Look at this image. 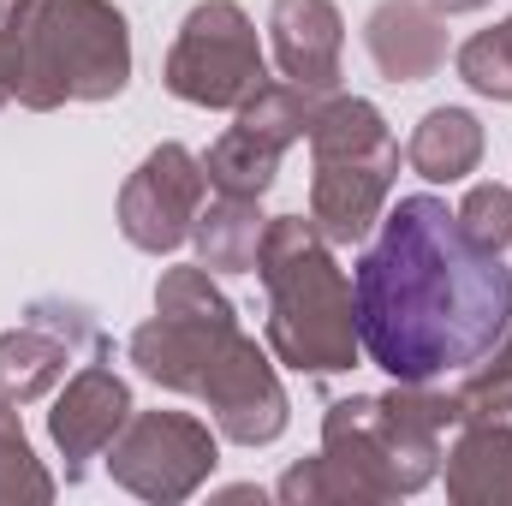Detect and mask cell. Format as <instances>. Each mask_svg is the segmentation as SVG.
Returning a JSON list of instances; mask_svg holds the SVG:
<instances>
[{"label":"cell","instance_id":"6da1fadb","mask_svg":"<svg viewBox=\"0 0 512 506\" xmlns=\"http://www.w3.org/2000/svg\"><path fill=\"white\" fill-rule=\"evenodd\" d=\"M358 256V346L393 381L471 376L512 328V268L459 233V215L417 191L376 221Z\"/></svg>","mask_w":512,"mask_h":506},{"label":"cell","instance_id":"7a4b0ae2","mask_svg":"<svg viewBox=\"0 0 512 506\" xmlns=\"http://www.w3.org/2000/svg\"><path fill=\"white\" fill-rule=\"evenodd\" d=\"M268 292V352L298 376L358 370V304L334 245L304 215H274L256 256Z\"/></svg>","mask_w":512,"mask_h":506},{"label":"cell","instance_id":"3957f363","mask_svg":"<svg viewBox=\"0 0 512 506\" xmlns=\"http://www.w3.org/2000/svg\"><path fill=\"white\" fill-rule=\"evenodd\" d=\"M447 429H459L453 381H393V393H358L328 405L322 453L346 465L370 501H399L435 483Z\"/></svg>","mask_w":512,"mask_h":506},{"label":"cell","instance_id":"277c9868","mask_svg":"<svg viewBox=\"0 0 512 506\" xmlns=\"http://www.w3.org/2000/svg\"><path fill=\"white\" fill-rule=\"evenodd\" d=\"M18 36H24L18 102L30 114H54L66 102H114L131 84V30L114 12V0H30Z\"/></svg>","mask_w":512,"mask_h":506},{"label":"cell","instance_id":"5b68a950","mask_svg":"<svg viewBox=\"0 0 512 506\" xmlns=\"http://www.w3.org/2000/svg\"><path fill=\"white\" fill-rule=\"evenodd\" d=\"M310 221L328 245H364L387 215V191L399 173V143L382 108L364 96H322L310 120Z\"/></svg>","mask_w":512,"mask_h":506},{"label":"cell","instance_id":"8992f818","mask_svg":"<svg viewBox=\"0 0 512 506\" xmlns=\"http://www.w3.org/2000/svg\"><path fill=\"white\" fill-rule=\"evenodd\" d=\"M161 84L191 102V108H245L256 90L268 84V60H262V42H256V24L239 0H203L185 12L173 48H167V66H161Z\"/></svg>","mask_w":512,"mask_h":506},{"label":"cell","instance_id":"52a82bcc","mask_svg":"<svg viewBox=\"0 0 512 506\" xmlns=\"http://www.w3.org/2000/svg\"><path fill=\"white\" fill-rule=\"evenodd\" d=\"M221 465V441L203 417L191 411H131V423L108 447L114 483L155 506L191 501Z\"/></svg>","mask_w":512,"mask_h":506},{"label":"cell","instance_id":"ba28073f","mask_svg":"<svg viewBox=\"0 0 512 506\" xmlns=\"http://www.w3.org/2000/svg\"><path fill=\"white\" fill-rule=\"evenodd\" d=\"M209 197V173H203V155H191L185 143H155L137 173L120 185V233L126 245L149 256L179 251L197 227V209Z\"/></svg>","mask_w":512,"mask_h":506},{"label":"cell","instance_id":"9c48e42d","mask_svg":"<svg viewBox=\"0 0 512 506\" xmlns=\"http://www.w3.org/2000/svg\"><path fill=\"white\" fill-rule=\"evenodd\" d=\"M197 399L215 411V429H221L227 441H239V447H268V441H280V435H286V417H292L286 387L274 376L268 352L256 346L245 328L215 352V364H209V376L197 387Z\"/></svg>","mask_w":512,"mask_h":506},{"label":"cell","instance_id":"30bf717a","mask_svg":"<svg viewBox=\"0 0 512 506\" xmlns=\"http://www.w3.org/2000/svg\"><path fill=\"white\" fill-rule=\"evenodd\" d=\"M126 423H131V387L108 364H90V370H78L66 381V393L48 411V435L66 459V483H78L90 471V459H102Z\"/></svg>","mask_w":512,"mask_h":506},{"label":"cell","instance_id":"8fae6325","mask_svg":"<svg viewBox=\"0 0 512 506\" xmlns=\"http://www.w3.org/2000/svg\"><path fill=\"white\" fill-rule=\"evenodd\" d=\"M268 42H274V66L286 84H304V90L340 84L346 18L334 0H274L268 6Z\"/></svg>","mask_w":512,"mask_h":506},{"label":"cell","instance_id":"7c38bea8","mask_svg":"<svg viewBox=\"0 0 512 506\" xmlns=\"http://www.w3.org/2000/svg\"><path fill=\"white\" fill-rule=\"evenodd\" d=\"M364 42L393 84H423L447 66V24L429 0H382L364 24Z\"/></svg>","mask_w":512,"mask_h":506},{"label":"cell","instance_id":"4fadbf2b","mask_svg":"<svg viewBox=\"0 0 512 506\" xmlns=\"http://www.w3.org/2000/svg\"><path fill=\"white\" fill-rule=\"evenodd\" d=\"M262 209L256 197H221L197 209V227H191V245H197V262L209 274H256V256H262Z\"/></svg>","mask_w":512,"mask_h":506},{"label":"cell","instance_id":"5bb4252c","mask_svg":"<svg viewBox=\"0 0 512 506\" xmlns=\"http://www.w3.org/2000/svg\"><path fill=\"white\" fill-rule=\"evenodd\" d=\"M405 161L429 185L471 179L477 161H483V126H477V114H465V108H429L423 126L411 131V143H405Z\"/></svg>","mask_w":512,"mask_h":506},{"label":"cell","instance_id":"9a60e30c","mask_svg":"<svg viewBox=\"0 0 512 506\" xmlns=\"http://www.w3.org/2000/svg\"><path fill=\"white\" fill-rule=\"evenodd\" d=\"M72 364V340H60L54 328L42 322H24V328H6L0 334V399L6 405H36L48 399Z\"/></svg>","mask_w":512,"mask_h":506},{"label":"cell","instance_id":"2e32d148","mask_svg":"<svg viewBox=\"0 0 512 506\" xmlns=\"http://www.w3.org/2000/svg\"><path fill=\"white\" fill-rule=\"evenodd\" d=\"M447 495L459 506H512V435L465 423L447 453Z\"/></svg>","mask_w":512,"mask_h":506},{"label":"cell","instance_id":"e0dca14e","mask_svg":"<svg viewBox=\"0 0 512 506\" xmlns=\"http://www.w3.org/2000/svg\"><path fill=\"white\" fill-rule=\"evenodd\" d=\"M280 155H286V149H274L268 137L233 126L209 143L203 173H209V185H215L221 197H262V191L274 185V173H280Z\"/></svg>","mask_w":512,"mask_h":506},{"label":"cell","instance_id":"ac0fdd59","mask_svg":"<svg viewBox=\"0 0 512 506\" xmlns=\"http://www.w3.org/2000/svg\"><path fill=\"white\" fill-rule=\"evenodd\" d=\"M316 102L322 90H304V84H286V78H268L251 102L239 108V126L268 137L274 149H292L298 137H310V120H316Z\"/></svg>","mask_w":512,"mask_h":506},{"label":"cell","instance_id":"d6986e66","mask_svg":"<svg viewBox=\"0 0 512 506\" xmlns=\"http://www.w3.org/2000/svg\"><path fill=\"white\" fill-rule=\"evenodd\" d=\"M48 501H54V477L30 453L18 405L0 399V506H48Z\"/></svg>","mask_w":512,"mask_h":506},{"label":"cell","instance_id":"ffe728a7","mask_svg":"<svg viewBox=\"0 0 512 506\" xmlns=\"http://www.w3.org/2000/svg\"><path fill=\"white\" fill-rule=\"evenodd\" d=\"M286 506H376L364 495V483L346 471V465H334L328 453H316V459H304V465H292L286 477H280V489H274Z\"/></svg>","mask_w":512,"mask_h":506},{"label":"cell","instance_id":"44dd1931","mask_svg":"<svg viewBox=\"0 0 512 506\" xmlns=\"http://www.w3.org/2000/svg\"><path fill=\"white\" fill-rule=\"evenodd\" d=\"M459 78L489 102H512V18H501L495 30L459 48Z\"/></svg>","mask_w":512,"mask_h":506},{"label":"cell","instance_id":"7402d4cb","mask_svg":"<svg viewBox=\"0 0 512 506\" xmlns=\"http://www.w3.org/2000/svg\"><path fill=\"white\" fill-rule=\"evenodd\" d=\"M453 215H459V233H465L477 251L501 256L512 245V191L507 185H495V179H489V185H471Z\"/></svg>","mask_w":512,"mask_h":506},{"label":"cell","instance_id":"603a6c76","mask_svg":"<svg viewBox=\"0 0 512 506\" xmlns=\"http://www.w3.org/2000/svg\"><path fill=\"white\" fill-rule=\"evenodd\" d=\"M18 84H24V36L18 24H0V108L18 102Z\"/></svg>","mask_w":512,"mask_h":506},{"label":"cell","instance_id":"cb8c5ba5","mask_svg":"<svg viewBox=\"0 0 512 506\" xmlns=\"http://www.w3.org/2000/svg\"><path fill=\"white\" fill-rule=\"evenodd\" d=\"M429 6L447 18V12H477V6H489V0H429Z\"/></svg>","mask_w":512,"mask_h":506},{"label":"cell","instance_id":"d4e9b609","mask_svg":"<svg viewBox=\"0 0 512 506\" xmlns=\"http://www.w3.org/2000/svg\"><path fill=\"white\" fill-rule=\"evenodd\" d=\"M30 12V0H0V24H18Z\"/></svg>","mask_w":512,"mask_h":506}]
</instances>
